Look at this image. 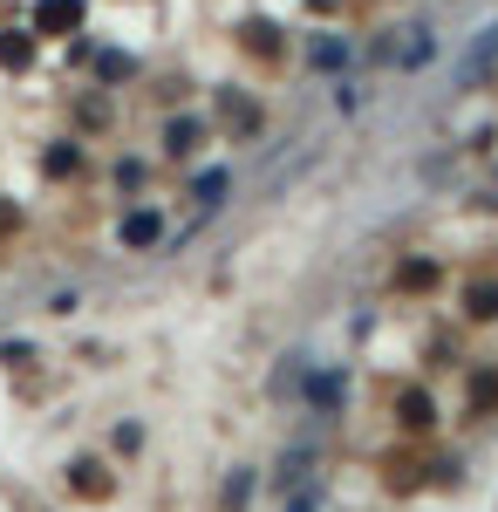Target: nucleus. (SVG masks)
<instances>
[{
	"mask_svg": "<svg viewBox=\"0 0 498 512\" xmlns=\"http://www.w3.org/2000/svg\"><path fill=\"white\" fill-rule=\"evenodd\" d=\"M28 62H35V35L7 28V35H0V69H28Z\"/></svg>",
	"mask_w": 498,
	"mask_h": 512,
	"instance_id": "nucleus-6",
	"label": "nucleus"
},
{
	"mask_svg": "<svg viewBox=\"0 0 498 512\" xmlns=\"http://www.w3.org/2000/svg\"><path fill=\"white\" fill-rule=\"evenodd\" d=\"M403 424H410V431H430V424H437V403L423 390H403Z\"/></svg>",
	"mask_w": 498,
	"mask_h": 512,
	"instance_id": "nucleus-9",
	"label": "nucleus"
},
{
	"mask_svg": "<svg viewBox=\"0 0 498 512\" xmlns=\"http://www.w3.org/2000/svg\"><path fill=\"white\" fill-rule=\"evenodd\" d=\"M389 62H403V69H417V62H430V35H423V28H403V48L389 41Z\"/></svg>",
	"mask_w": 498,
	"mask_h": 512,
	"instance_id": "nucleus-8",
	"label": "nucleus"
},
{
	"mask_svg": "<svg viewBox=\"0 0 498 512\" xmlns=\"http://www.w3.org/2000/svg\"><path fill=\"white\" fill-rule=\"evenodd\" d=\"M226 185H232L226 171H205V178L192 185V198H198V205H219V192H226Z\"/></svg>",
	"mask_w": 498,
	"mask_h": 512,
	"instance_id": "nucleus-11",
	"label": "nucleus"
},
{
	"mask_svg": "<svg viewBox=\"0 0 498 512\" xmlns=\"http://www.w3.org/2000/svg\"><path fill=\"white\" fill-rule=\"evenodd\" d=\"M69 485H76L82 499H110V472H103V465H96V458H82L76 472H69Z\"/></svg>",
	"mask_w": 498,
	"mask_h": 512,
	"instance_id": "nucleus-3",
	"label": "nucleus"
},
{
	"mask_svg": "<svg viewBox=\"0 0 498 512\" xmlns=\"http://www.w3.org/2000/svg\"><path fill=\"white\" fill-rule=\"evenodd\" d=\"M246 492H253V478L232 472V478H226V506H246Z\"/></svg>",
	"mask_w": 498,
	"mask_h": 512,
	"instance_id": "nucleus-13",
	"label": "nucleus"
},
{
	"mask_svg": "<svg viewBox=\"0 0 498 512\" xmlns=\"http://www.w3.org/2000/svg\"><path fill=\"white\" fill-rule=\"evenodd\" d=\"M464 315H471V321H498V280L464 287Z\"/></svg>",
	"mask_w": 498,
	"mask_h": 512,
	"instance_id": "nucleus-4",
	"label": "nucleus"
},
{
	"mask_svg": "<svg viewBox=\"0 0 498 512\" xmlns=\"http://www.w3.org/2000/svg\"><path fill=\"white\" fill-rule=\"evenodd\" d=\"M82 28V0H41L35 7V35H76Z\"/></svg>",
	"mask_w": 498,
	"mask_h": 512,
	"instance_id": "nucleus-2",
	"label": "nucleus"
},
{
	"mask_svg": "<svg viewBox=\"0 0 498 512\" xmlns=\"http://www.w3.org/2000/svg\"><path fill=\"white\" fill-rule=\"evenodd\" d=\"M157 239H164V219L157 212H130L123 219V246H157Z\"/></svg>",
	"mask_w": 498,
	"mask_h": 512,
	"instance_id": "nucleus-5",
	"label": "nucleus"
},
{
	"mask_svg": "<svg viewBox=\"0 0 498 512\" xmlns=\"http://www.w3.org/2000/svg\"><path fill=\"white\" fill-rule=\"evenodd\" d=\"M430 280H437V267H430V260H417V267H403V287H430Z\"/></svg>",
	"mask_w": 498,
	"mask_h": 512,
	"instance_id": "nucleus-14",
	"label": "nucleus"
},
{
	"mask_svg": "<svg viewBox=\"0 0 498 512\" xmlns=\"http://www.w3.org/2000/svg\"><path fill=\"white\" fill-rule=\"evenodd\" d=\"M219 110H226V123H232V130H260V110H253L246 96H226Z\"/></svg>",
	"mask_w": 498,
	"mask_h": 512,
	"instance_id": "nucleus-10",
	"label": "nucleus"
},
{
	"mask_svg": "<svg viewBox=\"0 0 498 512\" xmlns=\"http://www.w3.org/2000/svg\"><path fill=\"white\" fill-rule=\"evenodd\" d=\"M164 151H171V158H192V151H198V123L192 117H171V123H164Z\"/></svg>",
	"mask_w": 498,
	"mask_h": 512,
	"instance_id": "nucleus-7",
	"label": "nucleus"
},
{
	"mask_svg": "<svg viewBox=\"0 0 498 512\" xmlns=\"http://www.w3.org/2000/svg\"><path fill=\"white\" fill-rule=\"evenodd\" d=\"M471 403L492 410V403H498V376H478V383H471Z\"/></svg>",
	"mask_w": 498,
	"mask_h": 512,
	"instance_id": "nucleus-12",
	"label": "nucleus"
},
{
	"mask_svg": "<svg viewBox=\"0 0 498 512\" xmlns=\"http://www.w3.org/2000/svg\"><path fill=\"white\" fill-rule=\"evenodd\" d=\"M492 69H498V28H478V35L464 41V55L451 62V82H458V89H478Z\"/></svg>",
	"mask_w": 498,
	"mask_h": 512,
	"instance_id": "nucleus-1",
	"label": "nucleus"
}]
</instances>
